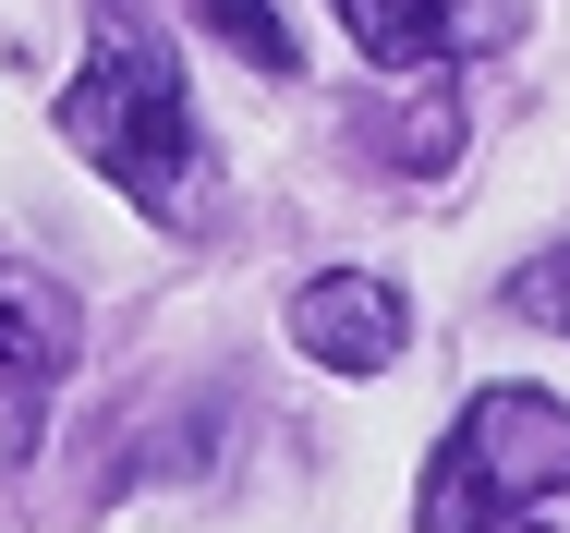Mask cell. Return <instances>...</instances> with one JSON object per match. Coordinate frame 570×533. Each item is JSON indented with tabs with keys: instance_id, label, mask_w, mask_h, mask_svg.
I'll list each match as a JSON object with an SVG mask.
<instances>
[{
	"instance_id": "6da1fadb",
	"label": "cell",
	"mask_w": 570,
	"mask_h": 533,
	"mask_svg": "<svg viewBox=\"0 0 570 533\" xmlns=\"http://www.w3.org/2000/svg\"><path fill=\"white\" fill-rule=\"evenodd\" d=\"M86 24H98V49L61 86V146L146 218H195V98H183V61H170L158 12L146 0H86Z\"/></svg>"
},
{
	"instance_id": "52a82bcc",
	"label": "cell",
	"mask_w": 570,
	"mask_h": 533,
	"mask_svg": "<svg viewBox=\"0 0 570 533\" xmlns=\"http://www.w3.org/2000/svg\"><path fill=\"white\" fill-rule=\"evenodd\" d=\"M195 12H207V37H219V49H243L255 73H304V49L279 37V12H267V0H195Z\"/></svg>"
},
{
	"instance_id": "9c48e42d",
	"label": "cell",
	"mask_w": 570,
	"mask_h": 533,
	"mask_svg": "<svg viewBox=\"0 0 570 533\" xmlns=\"http://www.w3.org/2000/svg\"><path fill=\"white\" fill-rule=\"evenodd\" d=\"M473 533H547V522H534V510H510V522H473Z\"/></svg>"
},
{
	"instance_id": "5b68a950",
	"label": "cell",
	"mask_w": 570,
	"mask_h": 533,
	"mask_svg": "<svg viewBox=\"0 0 570 533\" xmlns=\"http://www.w3.org/2000/svg\"><path fill=\"white\" fill-rule=\"evenodd\" d=\"M292 339H304L328 376H389V364L413 352V304H401L376 267H328V279H304Z\"/></svg>"
},
{
	"instance_id": "3957f363",
	"label": "cell",
	"mask_w": 570,
	"mask_h": 533,
	"mask_svg": "<svg viewBox=\"0 0 570 533\" xmlns=\"http://www.w3.org/2000/svg\"><path fill=\"white\" fill-rule=\"evenodd\" d=\"M73 352H86L73 292L37 279L24 255H0V461H24V436H37V413H49V388L73 376Z\"/></svg>"
},
{
	"instance_id": "8992f818",
	"label": "cell",
	"mask_w": 570,
	"mask_h": 533,
	"mask_svg": "<svg viewBox=\"0 0 570 533\" xmlns=\"http://www.w3.org/2000/svg\"><path fill=\"white\" fill-rule=\"evenodd\" d=\"M352 146L376 158V170H401V182H438L461 158V98L438 86V73H413L401 98H364L352 109Z\"/></svg>"
},
{
	"instance_id": "ba28073f",
	"label": "cell",
	"mask_w": 570,
	"mask_h": 533,
	"mask_svg": "<svg viewBox=\"0 0 570 533\" xmlns=\"http://www.w3.org/2000/svg\"><path fill=\"white\" fill-rule=\"evenodd\" d=\"M510 304H522L534 327H559V339H570V243H547V255L510 279Z\"/></svg>"
},
{
	"instance_id": "7a4b0ae2",
	"label": "cell",
	"mask_w": 570,
	"mask_h": 533,
	"mask_svg": "<svg viewBox=\"0 0 570 533\" xmlns=\"http://www.w3.org/2000/svg\"><path fill=\"white\" fill-rule=\"evenodd\" d=\"M559 485H570V401H547V388H473L450 448L425 461V533L510 522V510H534Z\"/></svg>"
},
{
	"instance_id": "277c9868",
	"label": "cell",
	"mask_w": 570,
	"mask_h": 533,
	"mask_svg": "<svg viewBox=\"0 0 570 533\" xmlns=\"http://www.w3.org/2000/svg\"><path fill=\"white\" fill-rule=\"evenodd\" d=\"M376 73H450L510 37V0H328Z\"/></svg>"
}]
</instances>
